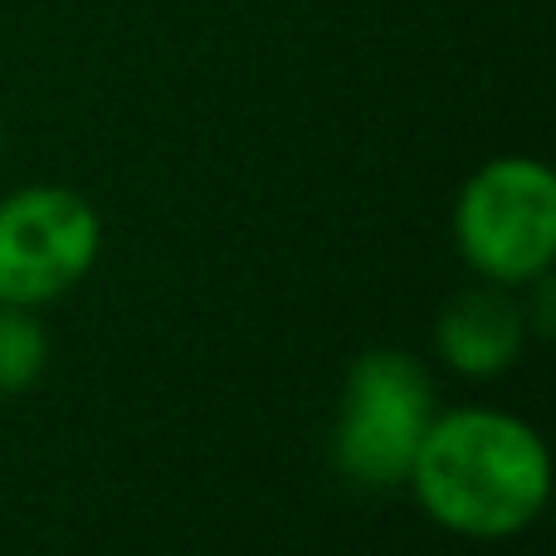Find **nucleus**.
I'll use <instances>...</instances> for the list:
<instances>
[{
  "mask_svg": "<svg viewBox=\"0 0 556 556\" xmlns=\"http://www.w3.org/2000/svg\"><path fill=\"white\" fill-rule=\"evenodd\" d=\"M45 366V327L25 307H0V391H25Z\"/></svg>",
  "mask_w": 556,
  "mask_h": 556,
  "instance_id": "obj_6",
  "label": "nucleus"
},
{
  "mask_svg": "<svg viewBox=\"0 0 556 556\" xmlns=\"http://www.w3.org/2000/svg\"><path fill=\"white\" fill-rule=\"evenodd\" d=\"M430 381L401 352H366L352 366L337 420V464L356 483H395L410 473L425 430L434 420Z\"/></svg>",
  "mask_w": 556,
  "mask_h": 556,
  "instance_id": "obj_3",
  "label": "nucleus"
},
{
  "mask_svg": "<svg viewBox=\"0 0 556 556\" xmlns=\"http://www.w3.org/2000/svg\"><path fill=\"white\" fill-rule=\"evenodd\" d=\"M405 479L459 538H513L547 503V450L513 415L450 410L430 420Z\"/></svg>",
  "mask_w": 556,
  "mask_h": 556,
  "instance_id": "obj_1",
  "label": "nucleus"
},
{
  "mask_svg": "<svg viewBox=\"0 0 556 556\" xmlns=\"http://www.w3.org/2000/svg\"><path fill=\"white\" fill-rule=\"evenodd\" d=\"M98 215L84 195L35 186L0 205V303L39 307L93 269Z\"/></svg>",
  "mask_w": 556,
  "mask_h": 556,
  "instance_id": "obj_4",
  "label": "nucleus"
},
{
  "mask_svg": "<svg viewBox=\"0 0 556 556\" xmlns=\"http://www.w3.org/2000/svg\"><path fill=\"white\" fill-rule=\"evenodd\" d=\"M459 250L498 283H528L552 269L556 254V181L532 156L489 162L459 195Z\"/></svg>",
  "mask_w": 556,
  "mask_h": 556,
  "instance_id": "obj_2",
  "label": "nucleus"
},
{
  "mask_svg": "<svg viewBox=\"0 0 556 556\" xmlns=\"http://www.w3.org/2000/svg\"><path fill=\"white\" fill-rule=\"evenodd\" d=\"M528 317L498 288H469L440 313V356L464 376H498L522 352Z\"/></svg>",
  "mask_w": 556,
  "mask_h": 556,
  "instance_id": "obj_5",
  "label": "nucleus"
}]
</instances>
